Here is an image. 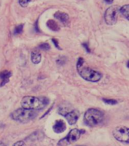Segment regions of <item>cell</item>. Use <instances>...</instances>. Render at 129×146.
I'll use <instances>...</instances> for the list:
<instances>
[{
    "instance_id": "1",
    "label": "cell",
    "mask_w": 129,
    "mask_h": 146,
    "mask_svg": "<svg viewBox=\"0 0 129 146\" xmlns=\"http://www.w3.org/2000/svg\"><path fill=\"white\" fill-rule=\"evenodd\" d=\"M48 99L46 98H37L34 96H26L22 98L21 106L30 110H41L47 106Z\"/></svg>"
},
{
    "instance_id": "2",
    "label": "cell",
    "mask_w": 129,
    "mask_h": 146,
    "mask_svg": "<svg viewBox=\"0 0 129 146\" xmlns=\"http://www.w3.org/2000/svg\"><path fill=\"white\" fill-rule=\"evenodd\" d=\"M36 116L37 112L35 110L26 109L24 108L16 110L11 113V117L13 120L24 123L35 119Z\"/></svg>"
},
{
    "instance_id": "3",
    "label": "cell",
    "mask_w": 129,
    "mask_h": 146,
    "mask_svg": "<svg viewBox=\"0 0 129 146\" xmlns=\"http://www.w3.org/2000/svg\"><path fill=\"white\" fill-rule=\"evenodd\" d=\"M84 119L86 124L90 127H95L103 121V113L97 109L90 108L85 113Z\"/></svg>"
},
{
    "instance_id": "4",
    "label": "cell",
    "mask_w": 129,
    "mask_h": 146,
    "mask_svg": "<svg viewBox=\"0 0 129 146\" xmlns=\"http://www.w3.org/2000/svg\"><path fill=\"white\" fill-rule=\"evenodd\" d=\"M79 71V75L81 77L90 82H98L102 78V74L101 73L97 72L96 70H92L89 68H82Z\"/></svg>"
},
{
    "instance_id": "5",
    "label": "cell",
    "mask_w": 129,
    "mask_h": 146,
    "mask_svg": "<svg viewBox=\"0 0 129 146\" xmlns=\"http://www.w3.org/2000/svg\"><path fill=\"white\" fill-rule=\"evenodd\" d=\"M119 12V7L113 5L108 8L104 14V20L108 25H113L117 22L118 15Z\"/></svg>"
},
{
    "instance_id": "6",
    "label": "cell",
    "mask_w": 129,
    "mask_h": 146,
    "mask_svg": "<svg viewBox=\"0 0 129 146\" xmlns=\"http://www.w3.org/2000/svg\"><path fill=\"white\" fill-rule=\"evenodd\" d=\"M80 135H81V131H79L77 129H72L65 138L60 140L57 145L58 146H67L70 144H72L79 139Z\"/></svg>"
},
{
    "instance_id": "7",
    "label": "cell",
    "mask_w": 129,
    "mask_h": 146,
    "mask_svg": "<svg viewBox=\"0 0 129 146\" xmlns=\"http://www.w3.org/2000/svg\"><path fill=\"white\" fill-rule=\"evenodd\" d=\"M113 136L116 140L121 142H129V129L124 126H119L113 130Z\"/></svg>"
},
{
    "instance_id": "8",
    "label": "cell",
    "mask_w": 129,
    "mask_h": 146,
    "mask_svg": "<svg viewBox=\"0 0 129 146\" xmlns=\"http://www.w3.org/2000/svg\"><path fill=\"white\" fill-rule=\"evenodd\" d=\"M64 117L69 123V124L73 125L77 122V120L79 119V112L77 110H72L69 113H66Z\"/></svg>"
},
{
    "instance_id": "9",
    "label": "cell",
    "mask_w": 129,
    "mask_h": 146,
    "mask_svg": "<svg viewBox=\"0 0 129 146\" xmlns=\"http://www.w3.org/2000/svg\"><path fill=\"white\" fill-rule=\"evenodd\" d=\"M55 18L59 20L62 24H64L65 26H67L70 23V17L66 13L62 12V11H57L55 14Z\"/></svg>"
},
{
    "instance_id": "10",
    "label": "cell",
    "mask_w": 129,
    "mask_h": 146,
    "mask_svg": "<svg viewBox=\"0 0 129 146\" xmlns=\"http://www.w3.org/2000/svg\"><path fill=\"white\" fill-rule=\"evenodd\" d=\"M66 124L64 121L62 120H58L55 122V125L53 126V129L55 133H61L66 130Z\"/></svg>"
},
{
    "instance_id": "11",
    "label": "cell",
    "mask_w": 129,
    "mask_h": 146,
    "mask_svg": "<svg viewBox=\"0 0 129 146\" xmlns=\"http://www.w3.org/2000/svg\"><path fill=\"white\" fill-rule=\"evenodd\" d=\"M11 76V72L9 70H4L0 73V80H1V84L0 86H3L6 83H9V78Z\"/></svg>"
},
{
    "instance_id": "12",
    "label": "cell",
    "mask_w": 129,
    "mask_h": 146,
    "mask_svg": "<svg viewBox=\"0 0 129 146\" xmlns=\"http://www.w3.org/2000/svg\"><path fill=\"white\" fill-rule=\"evenodd\" d=\"M41 59H42V55L39 52H32V54H31V61L33 64H37L41 61Z\"/></svg>"
},
{
    "instance_id": "13",
    "label": "cell",
    "mask_w": 129,
    "mask_h": 146,
    "mask_svg": "<svg viewBox=\"0 0 129 146\" xmlns=\"http://www.w3.org/2000/svg\"><path fill=\"white\" fill-rule=\"evenodd\" d=\"M47 26L50 30L53 31H58L60 30V27L57 22L55 21L54 20H49L47 22Z\"/></svg>"
},
{
    "instance_id": "14",
    "label": "cell",
    "mask_w": 129,
    "mask_h": 146,
    "mask_svg": "<svg viewBox=\"0 0 129 146\" xmlns=\"http://www.w3.org/2000/svg\"><path fill=\"white\" fill-rule=\"evenodd\" d=\"M119 11L121 12V14L127 20L129 19L128 17V12H129V5H125L123 7H122L121 9H119Z\"/></svg>"
},
{
    "instance_id": "15",
    "label": "cell",
    "mask_w": 129,
    "mask_h": 146,
    "mask_svg": "<svg viewBox=\"0 0 129 146\" xmlns=\"http://www.w3.org/2000/svg\"><path fill=\"white\" fill-rule=\"evenodd\" d=\"M70 111H72V110H70V108H68V107H64V108H59V113L61 115H63V116H65L66 114L67 113H69Z\"/></svg>"
},
{
    "instance_id": "16",
    "label": "cell",
    "mask_w": 129,
    "mask_h": 146,
    "mask_svg": "<svg viewBox=\"0 0 129 146\" xmlns=\"http://www.w3.org/2000/svg\"><path fill=\"white\" fill-rule=\"evenodd\" d=\"M23 28H24V25L23 24H20L14 28V35H18V34H20L23 32Z\"/></svg>"
},
{
    "instance_id": "17",
    "label": "cell",
    "mask_w": 129,
    "mask_h": 146,
    "mask_svg": "<svg viewBox=\"0 0 129 146\" xmlns=\"http://www.w3.org/2000/svg\"><path fill=\"white\" fill-rule=\"evenodd\" d=\"M39 48L40 49H42V50L47 51L50 49V46H49V44L47 43V42H44V43L40 44L39 46Z\"/></svg>"
},
{
    "instance_id": "18",
    "label": "cell",
    "mask_w": 129,
    "mask_h": 146,
    "mask_svg": "<svg viewBox=\"0 0 129 146\" xmlns=\"http://www.w3.org/2000/svg\"><path fill=\"white\" fill-rule=\"evenodd\" d=\"M103 101L106 104H108V105H116L118 102L116 100H113V99H107V98H103Z\"/></svg>"
},
{
    "instance_id": "19",
    "label": "cell",
    "mask_w": 129,
    "mask_h": 146,
    "mask_svg": "<svg viewBox=\"0 0 129 146\" xmlns=\"http://www.w3.org/2000/svg\"><path fill=\"white\" fill-rule=\"evenodd\" d=\"M84 64V59L82 58H80L78 60V62H77V70H80L82 67H83Z\"/></svg>"
},
{
    "instance_id": "20",
    "label": "cell",
    "mask_w": 129,
    "mask_h": 146,
    "mask_svg": "<svg viewBox=\"0 0 129 146\" xmlns=\"http://www.w3.org/2000/svg\"><path fill=\"white\" fill-rule=\"evenodd\" d=\"M31 0H19V4L21 5L22 7H26L27 5Z\"/></svg>"
},
{
    "instance_id": "21",
    "label": "cell",
    "mask_w": 129,
    "mask_h": 146,
    "mask_svg": "<svg viewBox=\"0 0 129 146\" xmlns=\"http://www.w3.org/2000/svg\"><path fill=\"white\" fill-rule=\"evenodd\" d=\"M13 146H26V144L24 143V142H23V141H18V142H17L16 143H14Z\"/></svg>"
},
{
    "instance_id": "22",
    "label": "cell",
    "mask_w": 129,
    "mask_h": 146,
    "mask_svg": "<svg viewBox=\"0 0 129 146\" xmlns=\"http://www.w3.org/2000/svg\"><path fill=\"white\" fill-rule=\"evenodd\" d=\"M52 42H54V44H55V46H56V48H57L58 49H60V50H61V48H60L59 45H58V42H57V40H56V39H52Z\"/></svg>"
},
{
    "instance_id": "23",
    "label": "cell",
    "mask_w": 129,
    "mask_h": 146,
    "mask_svg": "<svg viewBox=\"0 0 129 146\" xmlns=\"http://www.w3.org/2000/svg\"><path fill=\"white\" fill-rule=\"evenodd\" d=\"M82 46H84V48H86V50L88 52V53L91 52V50H90L89 48H88V46L87 43H83V44H82Z\"/></svg>"
},
{
    "instance_id": "24",
    "label": "cell",
    "mask_w": 129,
    "mask_h": 146,
    "mask_svg": "<svg viewBox=\"0 0 129 146\" xmlns=\"http://www.w3.org/2000/svg\"><path fill=\"white\" fill-rule=\"evenodd\" d=\"M107 3H108V4H111L112 2H113V0H104Z\"/></svg>"
},
{
    "instance_id": "25",
    "label": "cell",
    "mask_w": 129,
    "mask_h": 146,
    "mask_svg": "<svg viewBox=\"0 0 129 146\" xmlns=\"http://www.w3.org/2000/svg\"><path fill=\"white\" fill-rule=\"evenodd\" d=\"M0 146H6L4 143H2V142H0Z\"/></svg>"
},
{
    "instance_id": "26",
    "label": "cell",
    "mask_w": 129,
    "mask_h": 146,
    "mask_svg": "<svg viewBox=\"0 0 129 146\" xmlns=\"http://www.w3.org/2000/svg\"><path fill=\"white\" fill-rule=\"evenodd\" d=\"M79 146H82V145H79Z\"/></svg>"
}]
</instances>
